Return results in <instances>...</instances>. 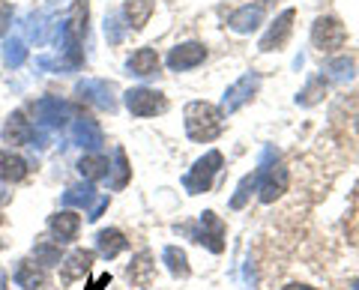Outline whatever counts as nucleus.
Instances as JSON below:
<instances>
[{
  "mask_svg": "<svg viewBox=\"0 0 359 290\" xmlns=\"http://www.w3.org/2000/svg\"><path fill=\"white\" fill-rule=\"evenodd\" d=\"M261 4H273V0H261Z\"/></svg>",
  "mask_w": 359,
  "mask_h": 290,
  "instance_id": "58836bf2",
  "label": "nucleus"
},
{
  "mask_svg": "<svg viewBox=\"0 0 359 290\" xmlns=\"http://www.w3.org/2000/svg\"><path fill=\"white\" fill-rule=\"evenodd\" d=\"M327 72L335 78V81H351V78H353V60H347V57L332 60L327 66Z\"/></svg>",
  "mask_w": 359,
  "mask_h": 290,
  "instance_id": "7c9ffc66",
  "label": "nucleus"
},
{
  "mask_svg": "<svg viewBox=\"0 0 359 290\" xmlns=\"http://www.w3.org/2000/svg\"><path fill=\"white\" fill-rule=\"evenodd\" d=\"M344 42H347V30H344V25L339 18L323 15V18H318L311 25V46L318 51L332 54V51H339Z\"/></svg>",
  "mask_w": 359,
  "mask_h": 290,
  "instance_id": "20e7f679",
  "label": "nucleus"
},
{
  "mask_svg": "<svg viewBox=\"0 0 359 290\" xmlns=\"http://www.w3.org/2000/svg\"><path fill=\"white\" fill-rule=\"evenodd\" d=\"M96 249H99V254H102L105 261H111V258H117L120 251L129 249V240L123 237L117 228H108V230H99L96 233Z\"/></svg>",
  "mask_w": 359,
  "mask_h": 290,
  "instance_id": "412c9836",
  "label": "nucleus"
},
{
  "mask_svg": "<svg viewBox=\"0 0 359 290\" xmlns=\"http://www.w3.org/2000/svg\"><path fill=\"white\" fill-rule=\"evenodd\" d=\"M189 233H192V240L207 245V249L212 254H222L224 251V221L212 213V209H207V213H201V228H189Z\"/></svg>",
  "mask_w": 359,
  "mask_h": 290,
  "instance_id": "6e6552de",
  "label": "nucleus"
},
{
  "mask_svg": "<svg viewBox=\"0 0 359 290\" xmlns=\"http://www.w3.org/2000/svg\"><path fill=\"white\" fill-rule=\"evenodd\" d=\"M48 230L54 233V240H57L60 245L63 242H72L78 237V230H81V216H75V213H69V209H63V213L48 219Z\"/></svg>",
  "mask_w": 359,
  "mask_h": 290,
  "instance_id": "2eb2a0df",
  "label": "nucleus"
},
{
  "mask_svg": "<svg viewBox=\"0 0 359 290\" xmlns=\"http://www.w3.org/2000/svg\"><path fill=\"white\" fill-rule=\"evenodd\" d=\"M162 261L168 266V272H171L174 278H189V258H186V251L183 249H177V245H168V249L162 251Z\"/></svg>",
  "mask_w": 359,
  "mask_h": 290,
  "instance_id": "393cba45",
  "label": "nucleus"
},
{
  "mask_svg": "<svg viewBox=\"0 0 359 290\" xmlns=\"http://www.w3.org/2000/svg\"><path fill=\"white\" fill-rule=\"evenodd\" d=\"M9 25H13V6H9V4H0V36H6Z\"/></svg>",
  "mask_w": 359,
  "mask_h": 290,
  "instance_id": "72a5a7b5",
  "label": "nucleus"
},
{
  "mask_svg": "<svg viewBox=\"0 0 359 290\" xmlns=\"http://www.w3.org/2000/svg\"><path fill=\"white\" fill-rule=\"evenodd\" d=\"M353 290H359V282H356V284H353Z\"/></svg>",
  "mask_w": 359,
  "mask_h": 290,
  "instance_id": "ea45409f",
  "label": "nucleus"
},
{
  "mask_svg": "<svg viewBox=\"0 0 359 290\" xmlns=\"http://www.w3.org/2000/svg\"><path fill=\"white\" fill-rule=\"evenodd\" d=\"M204 60H207V48L201 46V42H186V46H177L168 54V66H171L174 72L195 69V66H201Z\"/></svg>",
  "mask_w": 359,
  "mask_h": 290,
  "instance_id": "9b49d317",
  "label": "nucleus"
},
{
  "mask_svg": "<svg viewBox=\"0 0 359 290\" xmlns=\"http://www.w3.org/2000/svg\"><path fill=\"white\" fill-rule=\"evenodd\" d=\"M282 290H314V287H309V284H287V287H282Z\"/></svg>",
  "mask_w": 359,
  "mask_h": 290,
  "instance_id": "c9c22d12",
  "label": "nucleus"
},
{
  "mask_svg": "<svg viewBox=\"0 0 359 290\" xmlns=\"http://www.w3.org/2000/svg\"><path fill=\"white\" fill-rule=\"evenodd\" d=\"M186 135L198 144H210L222 135L224 129V114L222 108L210 102H189L186 105Z\"/></svg>",
  "mask_w": 359,
  "mask_h": 290,
  "instance_id": "f257e3e1",
  "label": "nucleus"
},
{
  "mask_svg": "<svg viewBox=\"0 0 359 290\" xmlns=\"http://www.w3.org/2000/svg\"><path fill=\"white\" fill-rule=\"evenodd\" d=\"M25 60H27V46H25V39H18V36L6 39V42H4V63L9 66V69H18V66H25Z\"/></svg>",
  "mask_w": 359,
  "mask_h": 290,
  "instance_id": "bb28decb",
  "label": "nucleus"
},
{
  "mask_svg": "<svg viewBox=\"0 0 359 290\" xmlns=\"http://www.w3.org/2000/svg\"><path fill=\"white\" fill-rule=\"evenodd\" d=\"M108 209V195H102V198H96V204L90 207V213H87V221H99L102 219V213Z\"/></svg>",
  "mask_w": 359,
  "mask_h": 290,
  "instance_id": "473e14b6",
  "label": "nucleus"
},
{
  "mask_svg": "<svg viewBox=\"0 0 359 290\" xmlns=\"http://www.w3.org/2000/svg\"><path fill=\"white\" fill-rule=\"evenodd\" d=\"M36 117H39L42 129L54 132V129H63L66 120L78 117V108L72 102H63V99H57V96H42L36 102Z\"/></svg>",
  "mask_w": 359,
  "mask_h": 290,
  "instance_id": "0eeeda50",
  "label": "nucleus"
},
{
  "mask_svg": "<svg viewBox=\"0 0 359 290\" xmlns=\"http://www.w3.org/2000/svg\"><path fill=\"white\" fill-rule=\"evenodd\" d=\"M105 39L111 46H120L123 42V25H120V15H108L105 18Z\"/></svg>",
  "mask_w": 359,
  "mask_h": 290,
  "instance_id": "2f4dec72",
  "label": "nucleus"
},
{
  "mask_svg": "<svg viewBox=\"0 0 359 290\" xmlns=\"http://www.w3.org/2000/svg\"><path fill=\"white\" fill-rule=\"evenodd\" d=\"M356 129H359V117H356Z\"/></svg>",
  "mask_w": 359,
  "mask_h": 290,
  "instance_id": "a19ab883",
  "label": "nucleus"
},
{
  "mask_svg": "<svg viewBox=\"0 0 359 290\" xmlns=\"http://www.w3.org/2000/svg\"><path fill=\"white\" fill-rule=\"evenodd\" d=\"M287 183H290V174L285 165L273 162V150H264V174H261V200L264 204H276V198H282L287 192Z\"/></svg>",
  "mask_w": 359,
  "mask_h": 290,
  "instance_id": "7ed1b4c3",
  "label": "nucleus"
},
{
  "mask_svg": "<svg viewBox=\"0 0 359 290\" xmlns=\"http://www.w3.org/2000/svg\"><path fill=\"white\" fill-rule=\"evenodd\" d=\"M153 275H156V263H153V254L144 249V251H138L132 258V263L126 266V278L132 284H138V287H144V284H150L153 282Z\"/></svg>",
  "mask_w": 359,
  "mask_h": 290,
  "instance_id": "f3484780",
  "label": "nucleus"
},
{
  "mask_svg": "<svg viewBox=\"0 0 359 290\" xmlns=\"http://www.w3.org/2000/svg\"><path fill=\"white\" fill-rule=\"evenodd\" d=\"M93 261H96V254L90 251V249H75L69 258L60 261V278H63V284L75 282V278H84L90 270H93Z\"/></svg>",
  "mask_w": 359,
  "mask_h": 290,
  "instance_id": "f8f14e48",
  "label": "nucleus"
},
{
  "mask_svg": "<svg viewBox=\"0 0 359 290\" xmlns=\"http://www.w3.org/2000/svg\"><path fill=\"white\" fill-rule=\"evenodd\" d=\"M15 284L25 287V290H45L48 287V272L33 261H21L15 266Z\"/></svg>",
  "mask_w": 359,
  "mask_h": 290,
  "instance_id": "dca6fc26",
  "label": "nucleus"
},
{
  "mask_svg": "<svg viewBox=\"0 0 359 290\" xmlns=\"http://www.w3.org/2000/svg\"><path fill=\"white\" fill-rule=\"evenodd\" d=\"M4 141L13 144V147H21V144L33 141V123L25 117V111H13L4 126Z\"/></svg>",
  "mask_w": 359,
  "mask_h": 290,
  "instance_id": "4468645a",
  "label": "nucleus"
},
{
  "mask_svg": "<svg viewBox=\"0 0 359 290\" xmlns=\"http://www.w3.org/2000/svg\"><path fill=\"white\" fill-rule=\"evenodd\" d=\"M123 102L135 117H156L168 111V99L159 90H150V87H132V90L123 93Z\"/></svg>",
  "mask_w": 359,
  "mask_h": 290,
  "instance_id": "39448f33",
  "label": "nucleus"
},
{
  "mask_svg": "<svg viewBox=\"0 0 359 290\" xmlns=\"http://www.w3.org/2000/svg\"><path fill=\"white\" fill-rule=\"evenodd\" d=\"M0 204H9V192H6L4 186H0Z\"/></svg>",
  "mask_w": 359,
  "mask_h": 290,
  "instance_id": "e433bc0d",
  "label": "nucleus"
},
{
  "mask_svg": "<svg viewBox=\"0 0 359 290\" xmlns=\"http://www.w3.org/2000/svg\"><path fill=\"white\" fill-rule=\"evenodd\" d=\"M84 290H111V272H105V275H99V278H93Z\"/></svg>",
  "mask_w": 359,
  "mask_h": 290,
  "instance_id": "f704fd0d",
  "label": "nucleus"
},
{
  "mask_svg": "<svg viewBox=\"0 0 359 290\" xmlns=\"http://www.w3.org/2000/svg\"><path fill=\"white\" fill-rule=\"evenodd\" d=\"M72 144H78V147H84V150H99L105 144V135H102V129H99L96 120L78 117L72 123Z\"/></svg>",
  "mask_w": 359,
  "mask_h": 290,
  "instance_id": "ddd939ff",
  "label": "nucleus"
},
{
  "mask_svg": "<svg viewBox=\"0 0 359 290\" xmlns=\"http://www.w3.org/2000/svg\"><path fill=\"white\" fill-rule=\"evenodd\" d=\"M0 225H4V216H0Z\"/></svg>",
  "mask_w": 359,
  "mask_h": 290,
  "instance_id": "79ce46f5",
  "label": "nucleus"
},
{
  "mask_svg": "<svg viewBox=\"0 0 359 290\" xmlns=\"http://www.w3.org/2000/svg\"><path fill=\"white\" fill-rule=\"evenodd\" d=\"M129 177H132V168L126 162V153L114 150V177L108 180V188H111V192H120V188L129 183Z\"/></svg>",
  "mask_w": 359,
  "mask_h": 290,
  "instance_id": "c756f323",
  "label": "nucleus"
},
{
  "mask_svg": "<svg viewBox=\"0 0 359 290\" xmlns=\"http://www.w3.org/2000/svg\"><path fill=\"white\" fill-rule=\"evenodd\" d=\"M261 21H264V6H240L237 13H231V18H228V27L233 30V33H252V30H257L261 27Z\"/></svg>",
  "mask_w": 359,
  "mask_h": 290,
  "instance_id": "a211bd4d",
  "label": "nucleus"
},
{
  "mask_svg": "<svg viewBox=\"0 0 359 290\" xmlns=\"http://www.w3.org/2000/svg\"><path fill=\"white\" fill-rule=\"evenodd\" d=\"M327 87H330V78H327V75H318V78H311V81L306 84V90H302V93L297 96V105H302V108H311V105H318L320 99H323V93H327Z\"/></svg>",
  "mask_w": 359,
  "mask_h": 290,
  "instance_id": "a878e982",
  "label": "nucleus"
},
{
  "mask_svg": "<svg viewBox=\"0 0 359 290\" xmlns=\"http://www.w3.org/2000/svg\"><path fill=\"white\" fill-rule=\"evenodd\" d=\"M63 204L66 207H93L96 204V188L84 183V186H72L69 192L63 195Z\"/></svg>",
  "mask_w": 359,
  "mask_h": 290,
  "instance_id": "cd10ccee",
  "label": "nucleus"
},
{
  "mask_svg": "<svg viewBox=\"0 0 359 290\" xmlns=\"http://www.w3.org/2000/svg\"><path fill=\"white\" fill-rule=\"evenodd\" d=\"M257 87H261V75H257V72H245L237 84H231L228 90H224L222 114H233V111H240L257 93Z\"/></svg>",
  "mask_w": 359,
  "mask_h": 290,
  "instance_id": "1a4fd4ad",
  "label": "nucleus"
},
{
  "mask_svg": "<svg viewBox=\"0 0 359 290\" xmlns=\"http://www.w3.org/2000/svg\"><path fill=\"white\" fill-rule=\"evenodd\" d=\"M222 165H224V159H222L219 150L204 153L192 165V171L183 177V188H186L189 195H204V192H210V186H212V180H216V174L222 171Z\"/></svg>",
  "mask_w": 359,
  "mask_h": 290,
  "instance_id": "f03ea898",
  "label": "nucleus"
},
{
  "mask_svg": "<svg viewBox=\"0 0 359 290\" xmlns=\"http://www.w3.org/2000/svg\"><path fill=\"white\" fill-rule=\"evenodd\" d=\"M150 15H153V0H126V4H123V18H126L129 27H135V30H141L147 25Z\"/></svg>",
  "mask_w": 359,
  "mask_h": 290,
  "instance_id": "4be33fe9",
  "label": "nucleus"
},
{
  "mask_svg": "<svg viewBox=\"0 0 359 290\" xmlns=\"http://www.w3.org/2000/svg\"><path fill=\"white\" fill-rule=\"evenodd\" d=\"M294 18H297V13L294 9H285L282 15H278L273 25H269V30L261 36V51H282L285 46H287V39H290V30H294Z\"/></svg>",
  "mask_w": 359,
  "mask_h": 290,
  "instance_id": "9d476101",
  "label": "nucleus"
},
{
  "mask_svg": "<svg viewBox=\"0 0 359 290\" xmlns=\"http://www.w3.org/2000/svg\"><path fill=\"white\" fill-rule=\"evenodd\" d=\"M27 159H21L13 150H0V180L4 183H21L27 177Z\"/></svg>",
  "mask_w": 359,
  "mask_h": 290,
  "instance_id": "6ab92c4d",
  "label": "nucleus"
},
{
  "mask_svg": "<svg viewBox=\"0 0 359 290\" xmlns=\"http://www.w3.org/2000/svg\"><path fill=\"white\" fill-rule=\"evenodd\" d=\"M0 290H6V275H4V270H0Z\"/></svg>",
  "mask_w": 359,
  "mask_h": 290,
  "instance_id": "4c0bfd02",
  "label": "nucleus"
},
{
  "mask_svg": "<svg viewBox=\"0 0 359 290\" xmlns=\"http://www.w3.org/2000/svg\"><path fill=\"white\" fill-rule=\"evenodd\" d=\"M78 171H81L84 180L96 183V180H105L108 171H111V165H108V159L102 153H90V156H84V159L78 162Z\"/></svg>",
  "mask_w": 359,
  "mask_h": 290,
  "instance_id": "5701e85b",
  "label": "nucleus"
},
{
  "mask_svg": "<svg viewBox=\"0 0 359 290\" xmlns=\"http://www.w3.org/2000/svg\"><path fill=\"white\" fill-rule=\"evenodd\" d=\"M126 72L129 75H138V78L156 75V72H159V54H156L153 48H138L126 60Z\"/></svg>",
  "mask_w": 359,
  "mask_h": 290,
  "instance_id": "aec40b11",
  "label": "nucleus"
},
{
  "mask_svg": "<svg viewBox=\"0 0 359 290\" xmlns=\"http://www.w3.org/2000/svg\"><path fill=\"white\" fill-rule=\"evenodd\" d=\"M261 174H264V162H261V168H255L249 177H243V180H240L237 195L231 198V209H243L245 204H249L252 192H257V186H261Z\"/></svg>",
  "mask_w": 359,
  "mask_h": 290,
  "instance_id": "b1692460",
  "label": "nucleus"
},
{
  "mask_svg": "<svg viewBox=\"0 0 359 290\" xmlns=\"http://www.w3.org/2000/svg\"><path fill=\"white\" fill-rule=\"evenodd\" d=\"M33 258H36V263H42V266L60 263V261H63V258H60V242H57V240H54V242L39 240L36 245H33Z\"/></svg>",
  "mask_w": 359,
  "mask_h": 290,
  "instance_id": "c85d7f7f",
  "label": "nucleus"
},
{
  "mask_svg": "<svg viewBox=\"0 0 359 290\" xmlns=\"http://www.w3.org/2000/svg\"><path fill=\"white\" fill-rule=\"evenodd\" d=\"M114 93H117L114 84L102 81V78H84V81L75 84V96L78 99H84V102L108 111V114H114V111H117V96Z\"/></svg>",
  "mask_w": 359,
  "mask_h": 290,
  "instance_id": "423d86ee",
  "label": "nucleus"
}]
</instances>
